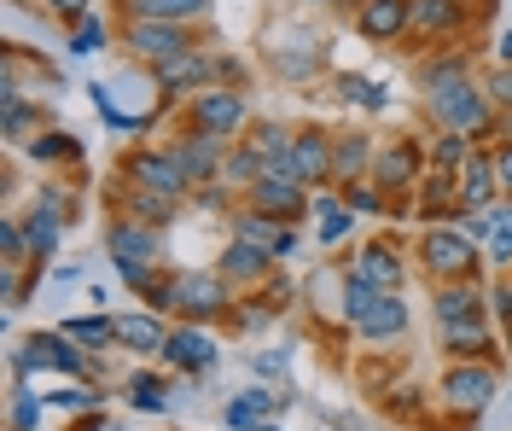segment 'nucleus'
<instances>
[{"instance_id":"10","label":"nucleus","mask_w":512,"mask_h":431,"mask_svg":"<svg viewBox=\"0 0 512 431\" xmlns=\"http://www.w3.org/2000/svg\"><path fill=\"white\" fill-rule=\"evenodd\" d=\"M128 187H140V193H169V199H187L192 181L175 169V158L163 152V146H140V152H128L123 164H117Z\"/></svg>"},{"instance_id":"41","label":"nucleus","mask_w":512,"mask_h":431,"mask_svg":"<svg viewBox=\"0 0 512 431\" xmlns=\"http://www.w3.org/2000/svg\"><path fill=\"white\" fill-rule=\"evenodd\" d=\"M373 303H379V286H373V280H367V274H344V321H361V315H367V309H373Z\"/></svg>"},{"instance_id":"38","label":"nucleus","mask_w":512,"mask_h":431,"mask_svg":"<svg viewBox=\"0 0 512 431\" xmlns=\"http://www.w3.org/2000/svg\"><path fill=\"white\" fill-rule=\"evenodd\" d=\"M338 100L355 105V111H384V82H367V76L344 70V76H338Z\"/></svg>"},{"instance_id":"30","label":"nucleus","mask_w":512,"mask_h":431,"mask_svg":"<svg viewBox=\"0 0 512 431\" xmlns=\"http://www.w3.org/2000/svg\"><path fill=\"white\" fill-rule=\"evenodd\" d=\"M291 140H297V129H286V123H268V117H262V123H251V140H245V146H251L268 169H291Z\"/></svg>"},{"instance_id":"49","label":"nucleus","mask_w":512,"mask_h":431,"mask_svg":"<svg viewBox=\"0 0 512 431\" xmlns=\"http://www.w3.org/2000/svg\"><path fill=\"white\" fill-rule=\"evenodd\" d=\"M192 199H198V210H210V216H222L227 204H233V187H227V181H210V187H198Z\"/></svg>"},{"instance_id":"20","label":"nucleus","mask_w":512,"mask_h":431,"mask_svg":"<svg viewBox=\"0 0 512 431\" xmlns=\"http://www.w3.org/2000/svg\"><path fill=\"white\" fill-rule=\"evenodd\" d=\"M460 30H466V0H414V18H408L414 41H448Z\"/></svg>"},{"instance_id":"3","label":"nucleus","mask_w":512,"mask_h":431,"mask_svg":"<svg viewBox=\"0 0 512 431\" xmlns=\"http://www.w3.org/2000/svg\"><path fill=\"white\" fill-rule=\"evenodd\" d=\"M478 239H466V233L454 228V222H431V233L419 239V263H425V274L431 280H472L478 274Z\"/></svg>"},{"instance_id":"16","label":"nucleus","mask_w":512,"mask_h":431,"mask_svg":"<svg viewBox=\"0 0 512 431\" xmlns=\"http://www.w3.org/2000/svg\"><path fill=\"white\" fill-rule=\"evenodd\" d=\"M274 263H280V257H274V251H262V245H251V239H239V233H233V239H227L222 245V280H233V292H239V286H262V280H274Z\"/></svg>"},{"instance_id":"14","label":"nucleus","mask_w":512,"mask_h":431,"mask_svg":"<svg viewBox=\"0 0 512 431\" xmlns=\"http://www.w3.org/2000/svg\"><path fill=\"white\" fill-rule=\"evenodd\" d=\"M163 362L175 367V373H192V379H204V373H216L222 362V350H216V338L204 327H169V344H163Z\"/></svg>"},{"instance_id":"50","label":"nucleus","mask_w":512,"mask_h":431,"mask_svg":"<svg viewBox=\"0 0 512 431\" xmlns=\"http://www.w3.org/2000/svg\"><path fill=\"white\" fill-rule=\"evenodd\" d=\"M489 309H495V321L512 332V280H501V286H489Z\"/></svg>"},{"instance_id":"42","label":"nucleus","mask_w":512,"mask_h":431,"mask_svg":"<svg viewBox=\"0 0 512 431\" xmlns=\"http://www.w3.org/2000/svg\"><path fill=\"white\" fill-rule=\"evenodd\" d=\"M41 414H47V397L30 385H12V431H41Z\"/></svg>"},{"instance_id":"44","label":"nucleus","mask_w":512,"mask_h":431,"mask_svg":"<svg viewBox=\"0 0 512 431\" xmlns=\"http://www.w3.org/2000/svg\"><path fill=\"white\" fill-rule=\"evenodd\" d=\"M0 257H6V263H30V228H24L18 216L0 222Z\"/></svg>"},{"instance_id":"52","label":"nucleus","mask_w":512,"mask_h":431,"mask_svg":"<svg viewBox=\"0 0 512 431\" xmlns=\"http://www.w3.org/2000/svg\"><path fill=\"white\" fill-rule=\"evenodd\" d=\"M256 379L262 385H280L286 379V356H256Z\"/></svg>"},{"instance_id":"54","label":"nucleus","mask_w":512,"mask_h":431,"mask_svg":"<svg viewBox=\"0 0 512 431\" xmlns=\"http://www.w3.org/2000/svg\"><path fill=\"white\" fill-rule=\"evenodd\" d=\"M53 286H59V292H70V286H82V263H64L59 274H53Z\"/></svg>"},{"instance_id":"37","label":"nucleus","mask_w":512,"mask_h":431,"mask_svg":"<svg viewBox=\"0 0 512 431\" xmlns=\"http://www.w3.org/2000/svg\"><path fill=\"white\" fill-rule=\"evenodd\" d=\"M123 397L134 402V408H146V414H163V408H169V385H163V373H134L123 385Z\"/></svg>"},{"instance_id":"13","label":"nucleus","mask_w":512,"mask_h":431,"mask_svg":"<svg viewBox=\"0 0 512 431\" xmlns=\"http://www.w3.org/2000/svg\"><path fill=\"white\" fill-rule=\"evenodd\" d=\"M245 204H251V210H268V216H280V222H297L315 199H309V187H303L291 169H268L256 187H245Z\"/></svg>"},{"instance_id":"43","label":"nucleus","mask_w":512,"mask_h":431,"mask_svg":"<svg viewBox=\"0 0 512 431\" xmlns=\"http://www.w3.org/2000/svg\"><path fill=\"white\" fill-rule=\"evenodd\" d=\"M227 327H233V332H262V327H274V309H268L262 298H245V303H233Z\"/></svg>"},{"instance_id":"55","label":"nucleus","mask_w":512,"mask_h":431,"mask_svg":"<svg viewBox=\"0 0 512 431\" xmlns=\"http://www.w3.org/2000/svg\"><path fill=\"white\" fill-rule=\"evenodd\" d=\"M495 59H501V65H512V30L501 35V41H495Z\"/></svg>"},{"instance_id":"45","label":"nucleus","mask_w":512,"mask_h":431,"mask_svg":"<svg viewBox=\"0 0 512 431\" xmlns=\"http://www.w3.org/2000/svg\"><path fill=\"white\" fill-rule=\"evenodd\" d=\"M47 408H64V414H99L105 408V391L88 385V391H59V397H47Z\"/></svg>"},{"instance_id":"47","label":"nucleus","mask_w":512,"mask_h":431,"mask_svg":"<svg viewBox=\"0 0 512 431\" xmlns=\"http://www.w3.org/2000/svg\"><path fill=\"white\" fill-rule=\"evenodd\" d=\"M99 47H105V24H99V18H82V24L70 30V53L88 59V53H99Z\"/></svg>"},{"instance_id":"23","label":"nucleus","mask_w":512,"mask_h":431,"mask_svg":"<svg viewBox=\"0 0 512 431\" xmlns=\"http://www.w3.org/2000/svg\"><path fill=\"white\" fill-rule=\"evenodd\" d=\"M443 350L454 362H495V350H501V332L489 327V321H460V327H443Z\"/></svg>"},{"instance_id":"56","label":"nucleus","mask_w":512,"mask_h":431,"mask_svg":"<svg viewBox=\"0 0 512 431\" xmlns=\"http://www.w3.org/2000/svg\"><path fill=\"white\" fill-rule=\"evenodd\" d=\"M76 431H123V426H117V420H99V414H94L88 426H76Z\"/></svg>"},{"instance_id":"4","label":"nucleus","mask_w":512,"mask_h":431,"mask_svg":"<svg viewBox=\"0 0 512 431\" xmlns=\"http://www.w3.org/2000/svg\"><path fill=\"white\" fill-rule=\"evenodd\" d=\"M233 280H222V268L216 274H181L175 280V315L192 321V327H210V321H227L233 315Z\"/></svg>"},{"instance_id":"22","label":"nucleus","mask_w":512,"mask_h":431,"mask_svg":"<svg viewBox=\"0 0 512 431\" xmlns=\"http://www.w3.org/2000/svg\"><path fill=\"white\" fill-rule=\"evenodd\" d=\"M355 274H367L379 292H402V280H408V263H402V251H396L390 239H367V245L355 251Z\"/></svg>"},{"instance_id":"40","label":"nucleus","mask_w":512,"mask_h":431,"mask_svg":"<svg viewBox=\"0 0 512 431\" xmlns=\"http://www.w3.org/2000/svg\"><path fill=\"white\" fill-rule=\"evenodd\" d=\"M344 204H350L355 216H384V210H396V204L384 199V187L373 181V175H361V181H350V187H344Z\"/></svg>"},{"instance_id":"29","label":"nucleus","mask_w":512,"mask_h":431,"mask_svg":"<svg viewBox=\"0 0 512 431\" xmlns=\"http://www.w3.org/2000/svg\"><path fill=\"white\" fill-rule=\"evenodd\" d=\"M216 0H123V18H163V24H204Z\"/></svg>"},{"instance_id":"17","label":"nucleus","mask_w":512,"mask_h":431,"mask_svg":"<svg viewBox=\"0 0 512 431\" xmlns=\"http://www.w3.org/2000/svg\"><path fill=\"white\" fill-rule=\"evenodd\" d=\"M291 175L303 187H326L332 181V134L320 129V123L297 129V140H291Z\"/></svg>"},{"instance_id":"51","label":"nucleus","mask_w":512,"mask_h":431,"mask_svg":"<svg viewBox=\"0 0 512 431\" xmlns=\"http://www.w3.org/2000/svg\"><path fill=\"white\" fill-rule=\"evenodd\" d=\"M47 12H59L64 24H70V30H76V24H82V18H88V0H47Z\"/></svg>"},{"instance_id":"53","label":"nucleus","mask_w":512,"mask_h":431,"mask_svg":"<svg viewBox=\"0 0 512 431\" xmlns=\"http://www.w3.org/2000/svg\"><path fill=\"white\" fill-rule=\"evenodd\" d=\"M495 175H501V193H512V140L495 146Z\"/></svg>"},{"instance_id":"36","label":"nucleus","mask_w":512,"mask_h":431,"mask_svg":"<svg viewBox=\"0 0 512 431\" xmlns=\"http://www.w3.org/2000/svg\"><path fill=\"white\" fill-rule=\"evenodd\" d=\"M262 175H268V164L256 158V152H251V146H245V140H239V146H227L222 181H227V187H233V193H245V187H256Z\"/></svg>"},{"instance_id":"46","label":"nucleus","mask_w":512,"mask_h":431,"mask_svg":"<svg viewBox=\"0 0 512 431\" xmlns=\"http://www.w3.org/2000/svg\"><path fill=\"white\" fill-rule=\"evenodd\" d=\"M483 94H489V105H495L501 117H512V65L489 70V76H483Z\"/></svg>"},{"instance_id":"19","label":"nucleus","mask_w":512,"mask_h":431,"mask_svg":"<svg viewBox=\"0 0 512 431\" xmlns=\"http://www.w3.org/2000/svg\"><path fill=\"white\" fill-rule=\"evenodd\" d=\"M414 210L425 222H454V216L466 210V204H460V169H431L414 193Z\"/></svg>"},{"instance_id":"31","label":"nucleus","mask_w":512,"mask_h":431,"mask_svg":"<svg viewBox=\"0 0 512 431\" xmlns=\"http://www.w3.org/2000/svg\"><path fill=\"white\" fill-rule=\"evenodd\" d=\"M274 414V397H268V385H256V391H245V397H227L222 402V420L227 431H256L262 420Z\"/></svg>"},{"instance_id":"21","label":"nucleus","mask_w":512,"mask_h":431,"mask_svg":"<svg viewBox=\"0 0 512 431\" xmlns=\"http://www.w3.org/2000/svg\"><path fill=\"white\" fill-rule=\"evenodd\" d=\"M408 18H414V0H367L355 12V30L384 47V41H402L408 35Z\"/></svg>"},{"instance_id":"15","label":"nucleus","mask_w":512,"mask_h":431,"mask_svg":"<svg viewBox=\"0 0 512 431\" xmlns=\"http://www.w3.org/2000/svg\"><path fill=\"white\" fill-rule=\"evenodd\" d=\"M41 123H47V111L24 100V88H18V70L6 65V82H0V134H6L12 146H30L35 134H41Z\"/></svg>"},{"instance_id":"6","label":"nucleus","mask_w":512,"mask_h":431,"mask_svg":"<svg viewBox=\"0 0 512 431\" xmlns=\"http://www.w3.org/2000/svg\"><path fill=\"white\" fill-rule=\"evenodd\" d=\"M227 146L233 140H222V134H204V129H187V134H175L163 152L175 158V169L192 181V193L198 187H210V181H222V164H227Z\"/></svg>"},{"instance_id":"24","label":"nucleus","mask_w":512,"mask_h":431,"mask_svg":"<svg viewBox=\"0 0 512 431\" xmlns=\"http://www.w3.org/2000/svg\"><path fill=\"white\" fill-rule=\"evenodd\" d=\"M117 344L134 350V356H163L169 327H163L158 309H128V315H117Z\"/></svg>"},{"instance_id":"8","label":"nucleus","mask_w":512,"mask_h":431,"mask_svg":"<svg viewBox=\"0 0 512 431\" xmlns=\"http://www.w3.org/2000/svg\"><path fill=\"white\" fill-rule=\"evenodd\" d=\"M495 391H501L495 362H454L443 373V402L454 408V414H466V420H478L483 408L495 402Z\"/></svg>"},{"instance_id":"59","label":"nucleus","mask_w":512,"mask_h":431,"mask_svg":"<svg viewBox=\"0 0 512 431\" xmlns=\"http://www.w3.org/2000/svg\"><path fill=\"white\" fill-rule=\"evenodd\" d=\"M507 350H512V332H507Z\"/></svg>"},{"instance_id":"28","label":"nucleus","mask_w":512,"mask_h":431,"mask_svg":"<svg viewBox=\"0 0 512 431\" xmlns=\"http://www.w3.org/2000/svg\"><path fill=\"white\" fill-rule=\"evenodd\" d=\"M373 158H379V146H373L367 134H332V181H338V187L373 175Z\"/></svg>"},{"instance_id":"1","label":"nucleus","mask_w":512,"mask_h":431,"mask_svg":"<svg viewBox=\"0 0 512 431\" xmlns=\"http://www.w3.org/2000/svg\"><path fill=\"white\" fill-rule=\"evenodd\" d=\"M425 111H431L437 129L472 134V140H489V134L501 129V111L489 105L483 82H472V76H437V82H425Z\"/></svg>"},{"instance_id":"7","label":"nucleus","mask_w":512,"mask_h":431,"mask_svg":"<svg viewBox=\"0 0 512 431\" xmlns=\"http://www.w3.org/2000/svg\"><path fill=\"white\" fill-rule=\"evenodd\" d=\"M24 350H30V367L35 373H70V379H88L94 385V356L70 338L64 327H35L30 338H24Z\"/></svg>"},{"instance_id":"26","label":"nucleus","mask_w":512,"mask_h":431,"mask_svg":"<svg viewBox=\"0 0 512 431\" xmlns=\"http://www.w3.org/2000/svg\"><path fill=\"white\" fill-rule=\"evenodd\" d=\"M355 332H361L367 344H396V338L408 332V303H402V292H379V303L355 321Z\"/></svg>"},{"instance_id":"27","label":"nucleus","mask_w":512,"mask_h":431,"mask_svg":"<svg viewBox=\"0 0 512 431\" xmlns=\"http://www.w3.org/2000/svg\"><path fill=\"white\" fill-rule=\"evenodd\" d=\"M483 298L489 292H478L472 280H448V286H437V298H431V315H437V327H460V321H478L483 315Z\"/></svg>"},{"instance_id":"32","label":"nucleus","mask_w":512,"mask_h":431,"mask_svg":"<svg viewBox=\"0 0 512 431\" xmlns=\"http://www.w3.org/2000/svg\"><path fill=\"white\" fill-rule=\"evenodd\" d=\"M64 332H70L88 356H99V350H117V315H70V321H64Z\"/></svg>"},{"instance_id":"34","label":"nucleus","mask_w":512,"mask_h":431,"mask_svg":"<svg viewBox=\"0 0 512 431\" xmlns=\"http://www.w3.org/2000/svg\"><path fill=\"white\" fill-rule=\"evenodd\" d=\"M483 222H489V233H483V251H489V263L495 268H512V204H489L483 210Z\"/></svg>"},{"instance_id":"18","label":"nucleus","mask_w":512,"mask_h":431,"mask_svg":"<svg viewBox=\"0 0 512 431\" xmlns=\"http://www.w3.org/2000/svg\"><path fill=\"white\" fill-rule=\"evenodd\" d=\"M233 233L239 239H251V245H262V251H274V257H291L297 251V228L291 222H280V216H268V210H233Z\"/></svg>"},{"instance_id":"5","label":"nucleus","mask_w":512,"mask_h":431,"mask_svg":"<svg viewBox=\"0 0 512 431\" xmlns=\"http://www.w3.org/2000/svg\"><path fill=\"white\" fill-rule=\"evenodd\" d=\"M425 164H431V152L419 146L414 134L408 140H390V146H379V158H373V181L384 187V199H414L419 181H425Z\"/></svg>"},{"instance_id":"35","label":"nucleus","mask_w":512,"mask_h":431,"mask_svg":"<svg viewBox=\"0 0 512 431\" xmlns=\"http://www.w3.org/2000/svg\"><path fill=\"white\" fill-rule=\"evenodd\" d=\"M24 152H30L35 164H82V140H76V134H64V129L35 134Z\"/></svg>"},{"instance_id":"11","label":"nucleus","mask_w":512,"mask_h":431,"mask_svg":"<svg viewBox=\"0 0 512 431\" xmlns=\"http://www.w3.org/2000/svg\"><path fill=\"white\" fill-rule=\"evenodd\" d=\"M152 82H158L163 100H181V94H204V88H216L222 82V59H210V53H175V59H163V65H152Z\"/></svg>"},{"instance_id":"39","label":"nucleus","mask_w":512,"mask_h":431,"mask_svg":"<svg viewBox=\"0 0 512 431\" xmlns=\"http://www.w3.org/2000/svg\"><path fill=\"white\" fill-rule=\"evenodd\" d=\"M472 152H478V146H472V134L437 129V140H431V169H460Z\"/></svg>"},{"instance_id":"12","label":"nucleus","mask_w":512,"mask_h":431,"mask_svg":"<svg viewBox=\"0 0 512 431\" xmlns=\"http://www.w3.org/2000/svg\"><path fill=\"white\" fill-rule=\"evenodd\" d=\"M123 47H134V59H146V65H163L175 53H192V30L163 24V18H123Z\"/></svg>"},{"instance_id":"25","label":"nucleus","mask_w":512,"mask_h":431,"mask_svg":"<svg viewBox=\"0 0 512 431\" xmlns=\"http://www.w3.org/2000/svg\"><path fill=\"white\" fill-rule=\"evenodd\" d=\"M501 199V175H495V152H472L460 164V204L466 210H489Z\"/></svg>"},{"instance_id":"9","label":"nucleus","mask_w":512,"mask_h":431,"mask_svg":"<svg viewBox=\"0 0 512 431\" xmlns=\"http://www.w3.org/2000/svg\"><path fill=\"white\" fill-rule=\"evenodd\" d=\"M187 129L239 140V129H251L245 94H233V88H204V94H192V100H187Z\"/></svg>"},{"instance_id":"58","label":"nucleus","mask_w":512,"mask_h":431,"mask_svg":"<svg viewBox=\"0 0 512 431\" xmlns=\"http://www.w3.org/2000/svg\"><path fill=\"white\" fill-rule=\"evenodd\" d=\"M256 431H280V426H268V420H262V426H256Z\"/></svg>"},{"instance_id":"57","label":"nucleus","mask_w":512,"mask_h":431,"mask_svg":"<svg viewBox=\"0 0 512 431\" xmlns=\"http://www.w3.org/2000/svg\"><path fill=\"white\" fill-rule=\"evenodd\" d=\"M309 6H338V0H309Z\"/></svg>"},{"instance_id":"2","label":"nucleus","mask_w":512,"mask_h":431,"mask_svg":"<svg viewBox=\"0 0 512 431\" xmlns=\"http://www.w3.org/2000/svg\"><path fill=\"white\" fill-rule=\"evenodd\" d=\"M105 251H111V263H117L128 292H146V286L163 274L158 228H146V222H134V216H117V222L105 228Z\"/></svg>"},{"instance_id":"33","label":"nucleus","mask_w":512,"mask_h":431,"mask_svg":"<svg viewBox=\"0 0 512 431\" xmlns=\"http://www.w3.org/2000/svg\"><path fill=\"white\" fill-rule=\"evenodd\" d=\"M309 210H315V228H320V245H344V239H350V204H344V193H338V199H332V193H315V204H309Z\"/></svg>"},{"instance_id":"48","label":"nucleus","mask_w":512,"mask_h":431,"mask_svg":"<svg viewBox=\"0 0 512 431\" xmlns=\"http://www.w3.org/2000/svg\"><path fill=\"white\" fill-rule=\"evenodd\" d=\"M175 280H181V274H169V268H163V274L152 280V286H146V292H140V298L152 303L158 315H175Z\"/></svg>"}]
</instances>
